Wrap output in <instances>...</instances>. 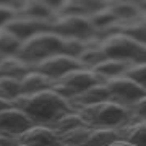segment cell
Masks as SVG:
<instances>
[{
	"mask_svg": "<svg viewBox=\"0 0 146 146\" xmlns=\"http://www.w3.org/2000/svg\"><path fill=\"white\" fill-rule=\"evenodd\" d=\"M88 125V122L80 115V112H67V114H63L60 119H57L54 122L50 128L54 131H57L58 135H63V133H67L70 130H75V128H78V127H84Z\"/></svg>",
	"mask_w": 146,
	"mask_h": 146,
	"instance_id": "cell-18",
	"label": "cell"
},
{
	"mask_svg": "<svg viewBox=\"0 0 146 146\" xmlns=\"http://www.w3.org/2000/svg\"><path fill=\"white\" fill-rule=\"evenodd\" d=\"M106 86L109 88L112 101L119 102V104L128 107L130 104H133L136 99H140L145 96V86L143 84L135 83L133 80L127 78V76H114V78L106 80Z\"/></svg>",
	"mask_w": 146,
	"mask_h": 146,
	"instance_id": "cell-6",
	"label": "cell"
},
{
	"mask_svg": "<svg viewBox=\"0 0 146 146\" xmlns=\"http://www.w3.org/2000/svg\"><path fill=\"white\" fill-rule=\"evenodd\" d=\"M119 140L128 141L133 146H146V123L145 119L131 117V120H127L123 125L115 128Z\"/></svg>",
	"mask_w": 146,
	"mask_h": 146,
	"instance_id": "cell-12",
	"label": "cell"
},
{
	"mask_svg": "<svg viewBox=\"0 0 146 146\" xmlns=\"http://www.w3.org/2000/svg\"><path fill=\"white\" fill-rule=\"evenodd\" d=\"M94 36L89 39H76V37H63V44H62V54L70 55L73 58H78L81 55L84 49L93 42Z\"/></svg>",
	"mask_w": 146,
	"mask_h": 146,
	"instance_id": "cell-23",
	"label": "cell"
},
{
	"mask_svg": "<svg viewBox=\"0 0 146 146\" xmlns=\"http://www.w3.org/2000/svg\"><path fill=\"white\" fill-rule=\"evenodd\" d=\"M3 28L13 33L23 42L28 37L34 36L41 31H50V20H37V18H31V16L16 15L10 21H7Z\"/></svg>",
	"mask_w": 146,
	"mask_h": 146,
	"instance_id": "cell-9",
	"label": "cell"
},
{
	"mask_svg": "<svg viewBox=\"0 0 146 146\" xmlns=\"http://www.w3.org/2000/svg\"><path fill=\"white\" fill-rule=\"evenodd\" d=\"M21 41L18 37L10 33L7 28H0V55L7 54V55H16L20 50Z\"/></svg>",
	"mask_w": 146,
	"mask_h": 146,
	"instance_id": "cell-24",
	"label": "cell"
},
{
	"mask_svg": "<svg viewBox=\"0 0 146 146\" xmlns=\"http://www.w3.org/2000/svg\"><path fill=\"white\" fill-rule=\"evenodd\" d=\"M33 68L36 72L46 75L52 80H58L62 78L65 73H68L70 70H75V68H83L81 62L78 58H73L70 55H65V54H55V55H50V57H46L39 60L37 63L33 65Z\"/></svg>",
	"mask_w": 146,
	"mask_h": 146,
	"instance_id": "cell-7",
	"label": "cell"
},
{
	"mask_svg": "<svg viewBox=\"0 0 146 146\" xmlns=\"http://www.w3.org/2000/svg\"><path fill=\"white\" fill-rule=\"evenodd\" d=\"M13 107L21 109L29 115L36 125H52L67 112H75L72 102L54 89H44L33 94H20L11 99Z\"/></svg>",
	"mask_w": 146,
	"mask_h": 146,
	"instance_id": "cell-1",
	"label": "cell"
},
{
	"mask_svg": "<svg viewBox=\"0 0 146 146\" xmlns=\"http://www.w3.org/2000/svg\"><path fill=\"white\" fill-rule=\"evenodd\" d=\"M130 63L128 62H122V60H112V58H106L104 62L98 63L96 67H93V72L101 75L102 78H114V76H119L123 73L127 67Z\"/></svg>",
	"mask_w": 146,
	"mask_h": 146,
	"instance_id": "cell-21",
	"label": "cell"
},
{
	"mask_svg": "<svg viewBox=\"0 0 146 146\" xmlns=\"http://www.w3.org/2000/svg\"><path fill=\"white\" fill-rule=\"evenodd\" d=\"M18 141L26 146H62L57 131L47 125H34L18 136Z\"/></svg>",
	"mask_w": 146,
	"mask_h": 146,
	"instance_id": "cell-11",
	"label": "cell"
},
{
	"mask_svg": "<svg viewBox=\"0 0 146 146\" xmlns=\"http://www.w3.org/2000/svg\"><path fill=\"white\" fill-rule=\"evenodd\" d=\"M57 81H60L63 86H67V88L73 93V96H76V94L86 91L88 88H91V86H94V84L104 83L106 78H102V76L98 75V73H94L91 68L83 67V68L70 70L68 73L63 75L62 78H58Z\"/></svg>",
	"mask_w": 146,
	"mask_h": 146,
	"instance_id": "cell-10",
	"label": "cell"
},
{
	"mask_svg": "<svg viewBox=\"0 0 146 146\" xmlns=\"http://www.w3.org/2000/svg\"><path fill=\"white\" fill-rule=\"evenodd\" d=\"M11 101L10 99H7V98H2V96H0V112H2V110H5V109H8V107H11Z\"/></svg>",
	"mask_w": 146,
	"mask_h": 146,
	"instance_id": "cell-32",
	"label": "cell"
},
{
	"mask_svg": "<svg viewBox=\"0 0 146 146\" xmlns=\"http://www.w3.org/2000/svg\"><path fill=\"white\" fill-rule=\"evenodd\" d=\"M80 115L93 128H119L133 117L131 110L115 101L80 107Z\"/></svg>",
	"mask_w": 146,
	"mask_h": 146,
	"instance_id": "cell-2",
	"label": "cell"
},
{
	"mask_svg": "<svg viewBox=\"0 0 146 146\" xmlns=\"http://www.w3.org/2000/svg\"><path fill=\"white\" fill-rule=\"evenodd\" d=\"M0 58H2V55H0Z\"/></svg>",
	"mask_w": 146,
	"mask_h": 146,
	"instance_id": "cell-36",
	"label": "cell"
},
{
	"mask_svg": "<svg viewBox=\"0 0 146 146\" xmlns=\"http://www.w3.org/2000/svg\"><path fill=\"white\" fill-rule=\"evenodd\" d=\"M107 7L110 8V11L114 13V16L117 18V21H130L140 16L141 8L136 3L131 2H107Z\"/></svg>",
	"mask_w": 146,
	"mask_h": 146,
	"instance_id": "cell-19",
	"label": "cell"
},
{
	"mask_svg": "<svg viewBox=\"0 0 146 146\" xmlns=\"http://www.w3.org/2000/svg\"><path fill=\"white\" fill-rule=\"evenodd\" d=\"M99 47L106 54V57L112 58V60H122V62L128 63L145 62V44H141L122 33H112L109 36H106L104 39H101Z\"/></svg>",
	"mask_w": 146,
	"mask_h": 146,
	"instance_id": "cell-4",
	"label": "cell"
},
{
	"mask_svg": "<svg viewBox=\"0 0 146 146\" xmlns=\"http://www.w3.org/2000/svg\"><path fill=\"white\" fill-rule=\"evenodd\" d=\"M106 101H112V96H110V91L106 86L104 81V83H98L91 88H88L86 91H83V93L73 96L70 102H72V106L78 104L80 107H83V106H93V104H99V102H106Z\"/></svg>",
	"mask_w": 146,
	"mask_h": 146,
	"instance_id": "cell-13",
	"label": "cell"
},
{
	"mask_svg": "<svg viewBox=\"0 0 146 146\" xmlns=\"http://www.w3.org/2000/svg\"><path fill=\"white\" fill-rule=\"evenodd\" d=\"M119 140L115 128H91L81 146H109Z\"/></svg>",
	"mask_w": 146,
	"mask_h": 146,
	"instance_id": "cell-17",
	"label": "cell"
},
{
	"mask_svg": "<svg viewBox=\"0 0 146 146\" xmlns=\"http://www.w3.org/2000/svg\"><path fill=\"white\" fill-rule=\"evenodd\" d=\"M29 70H33L31 65L16 55H7L0 58V76H11L21 80Z\"/></svg>",
	"mask_w": 146,
	"mask_h": 146,
	"instance_id": "cell-15",
	"label": "cell"
},
{
	"mask_svg": "<svg viewBox=\"0 0 146 146\" xmlns=\"http://www.w3.org/2000/svg\"><path fill=\"white\" fill-rule=\"evenodd\" d=\"M16 146H26V145H23V143H18V145H16Z\"/></svg>",
	"mask_w": 146,
	"mask_h": 146,
	"instance_id": "cell-34",
	"label": "cell"
},
{
	"mask_svg": "<svg viewBox=\"0 0 146 146\" xmlns=\"http://www.w3.org/2000/svg\"><path fill=\"white\" fill-rule=\"evenodd\" d=\"M0 93L7 99H13L20 96V80L11 76H0Z\"/></svg>",
	"mask_w": 146,
	"mask_h": 146,
	"instance_id": "cell-27",
	"label": "cell"
},
{
	"mask_svg": "<svg viewBox=\"0 0 146 146\" xmlns=\"http://www.w3.org/2000/svg\"><path fill=\"white\" fill-rule=\"evenodd\" d=\"M16 11H18V15L31 16V18H37V20H50L54 15V10L44 0H28V2H21L20 7L16 8Z\"/></svg>",
	"mask_w": 146,
	"mask_h": 146,
	"instance_id": "cell-16",
	"label": "cell"
},
{
	"mask_svg": "<svg viewBox=\"0 0 146 146\" xmlns=\"http://www.w3.org/2000/svg\"><path fill=\"white\" fill-rule=\"evenodd\" d=\"M20 143L18 138L10 135H5V133H0V146H16Z\"/></svg>",
	"mask_w": 146,
	"mask_h": 146,
	"instance_id": "cell-31",
	"label": "cell"
},
{
	"mask_svg": "<svg viewBox=\"0 0 146 146\" xmlns=\"http://www.w3.org/2000/svg\"><path fill=\"white\" fill-rule=\"evenodd\" d=\"M50 31L60 37H76L89 39L94 36L96 29L93 28L89 16H52L50 18Z\"/></svg>",
	"mask_w": 146,
	"mask_h": 146,
	"instance_id": "cell-5",
	"label": "cell"
},
{
	"mask_svg": "<svg viewBox=\"0 0 146 146\" xmlns=\"http://www.w3.org/2000/svg\"><path fill=\"white\" fill-rule=\"evenodd\" d=\"M93 127L84 125V127H78L75 130H70L67 133L60 135V140H62V146H81V143L84 141V138L88 136L89 130Z\"/></svg>",
	"mask_w": 146,
	"mask_h": 146,
	"instance_id": "cell-26",
	"label": "cell"
},
{
	"mask_svg": "<svg viewBox=\"0 0 146 146\" xmlns=\"http://www.w3.org/2000/svg\"><path fill=\"white\" fill-rule=\"evenodd\" d=\"M109 146H133L131 143H128V141H123V140H115L112 145H109Z\"/></svg>",
	"mask_w": 146,
	"mask_h": 146,
	"instance_id": "cell-33",
	"label": "cell"
},
{
	"mask_svg": "<svg viewBox=\"0 0 146 146\" xmlns=\"http://www.w3.org/2000/svg\"><path fill=\"white\" fill-rule=\"evenodd\" d=\"M88 16L89 11L83 2H75V0H63L58 10L54 13V16Z\"/></svg>",
	"mask_w": 146,
	"mask_h": 146,
	"instance_id": "cell-25",
	"label": "cell"
},
{
	"mask_svg": "<svg viewBox=\"0 0 146 146\" xmlns=\"http://www.w3.org/2000/svg\"><path fill=\"white\" fill-rule=\"evenodd\" d=\"M122 76H127V78L133 80L135 83L143 84L145 86V80H146V63L140 62V63H130L128 67L123 70Z\"/></svg>",
	"mask_w": 146,
	"mask_h": 146,
	"instance_id": "cell-28",
	"label": "cell"
},
{
	"mask_svg": "<svg viewBox=\"0 0 146 146\" xmlns=\"http://www.w3.org/2000/svg\"><path fill=\"white\" fill-rule=\"evenodd\" d=\"M88 16H89V21H91V25H93V28L96 31L104 29V28L117 23V18L114 16V13L110 11V8L107 5H104L102 8H99V10L93 11V13L88 15Z\"/></svg>",
	"mask_w": 146,
	"mask_h": 146,
	"instance_id": "cell-22",
	"label": "cell"
},
{
	"mask_svg": "<svg viewBox=\"0 0 146 146\" xmlns=\"http://www.w3.org/2000/svg\"><path fill=\"white\" fill-rule=\"evenodd\" d=\"M54 83H55V80L49 78L36 70H29L20 80V94H33L44 91V89H52Z\"/></svg>",
	"mask_w": 146,
	"mask_h": 146,
	"instance_id": "cell-14",
	"label": "cell"
},
{
	"mask_svg": "<svg viewBox=\"0 0 146 146\" xmlns=\"http://www.w3.org/2000/svg\"><path fill=\"white\" fill-rule=\"evenodd\" d=\"M18 15L16 7L13 5H7V3H0V28L5 25L7 21H10L13 16Z\"/></svg>",
	"mask_w": 146,
	"mask_h": 146,
	"instance_id": "cell-29",
	"label": "cell"
},
{
	"mask_svg": "<svg viewBox=\"0 0 146 146\" xmlns=\"http://www.w3.org/2000/svg\"><path fill=\"white\" fill-rule=\"evenodd\" d=\"M0 96H2V93H0ZM2 98H3V96H2Z\"/></svg>",
	"mask_w": 146,
	"mask_h": 146,
	"instance_id": "cell-35",
	"label": "cell"
},
{
	"mask_svg": "<svg viewBox=\"0 0 146 146\" xmlns=\"http://www.w3.org/2000/svg\"><path fill=\"white\" fill-rule=\"evenodd\" d=\"M34 125H36L34 120L18 107L11 106L0 112V133L18 138L21 133H25Z\"/></svg>",
	"mask_w": 146,
	"mask_h": 146,
	"instance_id": "cell-8",
	"label": "cell"
},
{
	"mask_svg": "<svg viewBox=\"0 0 146 146\" xmlns=\"http://www.w3.org/2000/svg\"><path fill=\"white\" fill-rule=\"evenodd\" d=\"M128 109L131 110V114L133 117H138V119H145L146 115V98H140V99H136L133 104L128 106Z\"/></svg>",
	"mask_w": 146,
	"mask_h": 146,
	"instance_id": "cell-30",
	"label": "cell"
},
{
	"mask_svg": "<svg viewBox=\"0 0 146 146\" xmlns=\"http://www.w3.org/2000/svg\"><path fill=\"white\" fill-rule=\"evenodd\" d=\"M99 42L101 41L94 36L93 42H91L83 52H81V55L78 57V60L81 62L83 67H96L98 63L104 62L106 58H107L106 57V54L102 52V49L99 47Z\"/></svg>",
	"mask_w": 146,
	"mask_h": 146,
	"instance_id": "cell-20",
	"label": "cell"
},
{
	"mask_svg": "<svg viewBox=\"0 0 146 146\" xmlns=\"http://www.w3.org/2000/svg\"><path fill=\"white\" fill-rule=\"evenodd\" d=\"M62 44L63 37H60L58 34L52 31H41L21 42L16 57H20L33 67L42 58L62 54Z\"/></svg>",
	"mask_w": 146,
	"mask_h": 146,
	"instance_id": "cell-3",
	"label": "cell"
}]
</instances>
